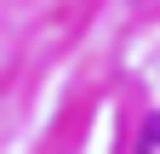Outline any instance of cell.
I'll list each match as a JSON object with an SVG mask.
<instances>
[{
    "instance_id": "6da1fadb",
    "label": "cell",
    "mask_w": 160,
    "mask_h": 154,
    "mask_svg": "<svg viewBox=\"0 0 160 154\" xmlns=\"http://www.w3.org/2000/svg\"><path fill=\"white\" fill-rule=\"evenodd\" d=\"M137 154H160V120L143 126V137H137Z\"/></svg>"
}]
</instances>
